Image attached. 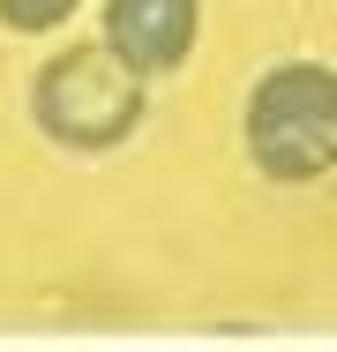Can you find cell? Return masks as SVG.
I'll return each mask as SVG.
<instances>
[{"instance_id":"4","label":"cell","mask_w":337,"mask_h":352,"mask_svg":"<svg viewBox=\"0 0 337 352\" xmlns=\"http://www.w3.org/2000/svg\"><path fill=\"white\" fill-rule=\"evenodd\" d=\"M75 8H83V0H0V30H15V38H45V30H61Z\"/></svg>"},{"instance_id":"1","label":"cell","mask_w":337,"mask_h":352,"mask_svg":"<svg viewBox=\"0 0 337 352\" xmlns=\"http://www.w3.org/2000/svg\"><path fill=\"white\" fill-rule=\"evenodd\" d=\"M150 113V82L98 38V45H61L45 68L30 75V120L38 135L75 150V157H98V150H120Z\"/></svg>"},{"instance_id":"3","label":"cell","mask_w":337,"mask_h":352,"mask_svg":"<svg viewBox=\"0 0 337 352\" xmlns=\"http://www.w3.org/2000/svg\"><path fill=\"white\" fill-rule=\"evenodd\" d=\"M142 82L188 68L202 38V0H105V30H98Z\"/></svg>"},{"instance_id":"2","label":"cell","mask_w":337,"mask_h":352,"mask_svg":"<svg viewBox=\"0 0 337 352\" xmlns=\"http://www.w3.org/2000/svg\"><path fill=\"white\" fill-rule=\"evenodd\" d=\"M240 142L255 157V173L277 188H307L337 173V68L323 60H277L248 90Z\"/></svg>"}]
</instances>
